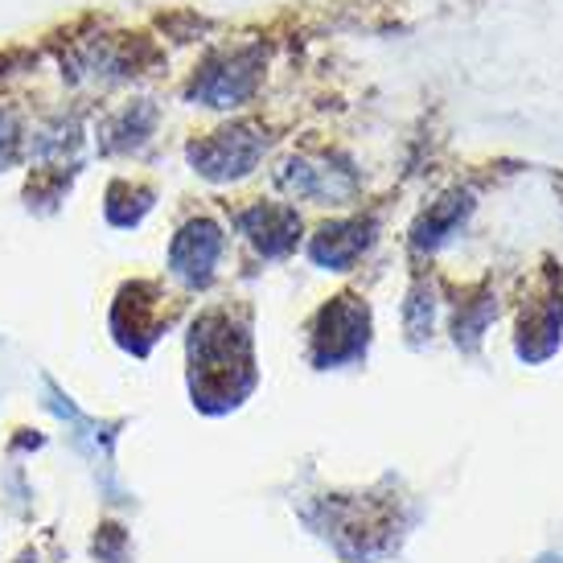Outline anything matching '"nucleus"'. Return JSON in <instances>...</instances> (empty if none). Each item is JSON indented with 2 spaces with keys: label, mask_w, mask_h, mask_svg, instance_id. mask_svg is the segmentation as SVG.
Masks as SVG:
<instances>
[{
  "label": "nucleus",
  "mask_w": 563,
  "mask_h": 563,
  "mask_svg": "<svg viewBox=\"0 0 563 563\" xmlns=\"http://www.w3.org/2000/svg\"><path fill=\"white\" fill-rule=\"evenodd\" d=\"M13 144H16V124L9 111H0V165L13 157Z\"/></svg>",
  "instance_id": "9"
},
{
  "label": "nucleus",
  "mask_w": 563,
  "mask_h": 563,
  "mask_svg": "<svg viewBox=\"0 0 563 563\" xmlns=\"http://www.w3.org/2000/svg\"><path fill=\"white\" fill-rule=\"evenodd\" d=\"M222 255V231L214 222H189L177 231L169 247V264H173V276H181L186 284H206L214 276V264H219Z\"/></svg>",
  "instance_id": "3"
},
{
  "label": "nucleus",
  "mask_w": 563,
  "mask_h": 563,
  "mask_svg": "<svg viewBox=\"0 0 563 563\" xmlns=\"http://www.w3.org/2000/svg\"><path fill=\"white\" fill-rule=\"evenodd\" d=\"M264 153V136H255L251 128H227V132H214L210 141L194 144L189 148V161L214 177V181H231V177H243L251 173V165Z\"/></svg>",
  "instance_id": "1"
},
{
  "label": "nucleus",
  "mask_w": 563,
  "mask_h": 563,
  "mask_svg": "<svg viewBox=\"0 0 563 563\" xmlns=\"http://www.w3.org/2000/svg\"><path fill=\"white\" fill-rule=\"evenodd\" d=\"M239 222H243V235L264 251V255H284V251L297 243V231H300V219L288 206H255Z\"/></svg>",
  "instance_id": "6"
},
{
  "label": "nucleus",
  "mask_w": 563,
  "mask_h": 563,
  "mask_svg": "<svg viewBox=\"0 0 563 563\" xmlns=\"http://www.w3.org/2000/svg\"><path fill=\"white\" fill-rule=\"evenodd\" d=\"M371 243V222H338L313 239V260L325 267H350Z\"/></svg>",
  "instance_id": "7"
},
{
  "label": "nucleus",
  "mask_w": 563,
  "mask_h": 563,
  "mask_svg": "<svg viewBox=\"0 0 563 563\" xmlns=\"http://www.w3.org/2000/svg\"><path fill=\"white\" fill-rule=\"evenodd\" d=\"M317 362L333 366V362L358 358L366 350V309L354 297H338V305H329L321 313V329H317Z\"/></svg>",
  "instance_id": "2"
},
{
  "label": "nucleus",
  "mask_w": 563,
  "mask_h": 563,
  "mask_svg": "<svg viewBox=\"0 0 563 563\" xmlns=\"http://www.w3.org/2000/svg\"><path fill=\"white\" fill-rule=\"evenodd\" d=\"M465 210H470V194H453V198H444L440 206H432L420 219V227H416V247H437V243H444L449 231H453V222Z\"/></svg>",
  "instance_id": "8"
},
{
  "label": "nucleus",
  "mask_w": 563,
  "mask_h": 563,
  "mask_svg": "<svg viewBox=\"0 0 563 563\" xmlns=\"http://www.w3.org/2000/svg\"><path fill=\"white\" fill-rule=\"evenodd\" d=\"M251 87H255V58H251V54L214 58V63L194 79V95L206 99L210 108H235L239 99L251 95Z\"/></svg>",
  "instance_id": "4"
},
{
  "label": "nucleus",
  "mask_w": 563,
  "mask_h": 563,
  "mask_svg": "<svg viewBox=\"0 0 563 563\" xmlns=\"http://www.w3.org/2000/svg\"><path fill=\"white\" fill-rule=\"evenodd\" d=\"M284 186L300 194V198H317V202H338L350 198L354 189V173L350 169H329V161H292L280 177Z\"/></svg>",
  "instance_id": "5"
}]
</instances>
